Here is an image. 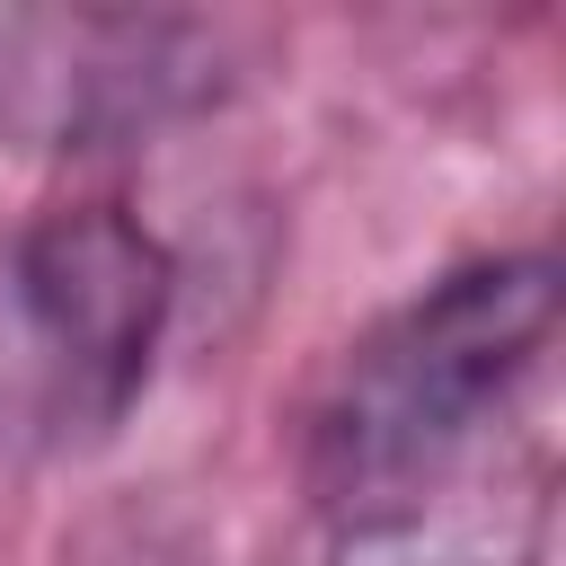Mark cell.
<instances>
[{
  "mask_svg": "<svg viewBox=\"0 0 566 566\" xmlns=\"http://www.w3.org/2000/svg\"><path fill=\"white\" fill-rule=\"evenodd\" d=\"M557 336V283L539 256L451 274L416 310H398L336 380L318 424V495L327 513L389 522L442 495L486 486L495 442L539 380Z\"/></svg>",
  "mask_w": 566,
  "mask_h": 566,
  "instance_id": "cell-1",
  "label": "cell"
},
{
  "mask_svg": "<svg viewBox=\"0 0 566 566\" xmlns=\"http://www.w3.org/2000/svg\"><path fill=\"white\" fill-rule=\"evenodd\" d=\"M168 318V256L115 203H71L0 248V451H80L124 424Z\"/></svg>",
  "mask_w": 566,
  "mask_h": 566,
  "instance_id": "cell-2",
  "label": "cell"
}]
</instances>
